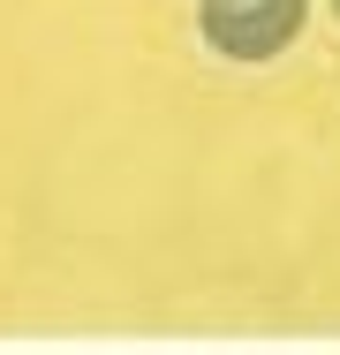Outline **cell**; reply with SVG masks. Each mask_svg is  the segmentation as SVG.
Listing matches in <instances>:
<instances>
[{"label":"cell","instance_id":"obj_1","mask_svg":"<svg viewBox=\"0 0 340 355\" xmlns=\"http://www.w3.org/2000/svg\"><path fill=\"white\" fill-rule=\"evenodd\" d=\"M310 23V0H197V31L204 46L235 69H265L280 61Z\"/></svg>","mask_w":340,"mask_h":355},{"label":"cell","instance_id":"obj_2","mask_svg":"<svg viewBox=\"0 0 340 355\" xmlns=\"http://www.w3.org/2000/svg\"><path fill=\"white\" fill-rule=\"evenodd\" d=\"M325 8H333V23H340V0H325Z\"/></svg>","mask_w":340,"mask_h":355}]
</instances>
